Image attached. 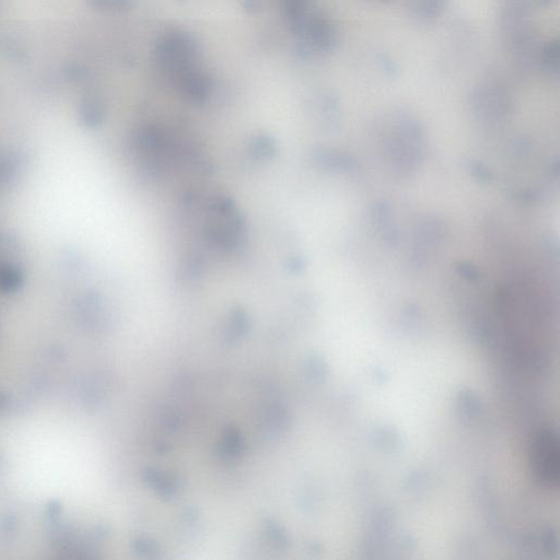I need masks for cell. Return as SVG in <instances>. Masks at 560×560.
<instances>
[{"label":"cell","instance_id":"cell-5","mask_svg":"<svg viewBox=\"0 0 560 560\" xmlns=\"http://www.w3.org/2000/svg\"><path fill=\"white\" fill-rule=\"evenodd\" d=\"M417 10L426 18H435L443 10L442 0H418Z\"/></svg>","mask_w":560,"mask_h":560},{"label":"cell","instance_id":"cell-8","mask_svg":"<svg viewBox=\"0 0 560 560\" xmlns=\"http://www.w3.org/2000/svg\"><path fill=\"white\" fill-rule=\"evenodd\" d=\"M309 0H286V11L288 16L297 19L301 16Z\"/></svg>","mask_w":560,"mask_h":560},{"label":"cell","instance_id":"cell-3","mask_svg":"<svg viewBox=\"0 0 560 560\" xmlns=\"http://www.w3.org/2000/svg\"><path fill=\"white\" fill-rule=\"evenodd\" d=\"M178 82L186 95H189L191 99L196 100V101L204 100L206 95H208V91H209V82H208L207 79L202 76L200 73L192 71V69L183 73L178 79Z\"/></svg>","mask_w":560,"mask_h":560},{"label":"cell","instance_id":"cell-4","mask_svg":"<svg viewBox=\"0 0 560 560\" xmlns=\"http://www.w3.org/2000/svg\"><path fill=\"white\" fill-rule=\"evenodd\" d=\"M312 44L319 50H326L335 43V33L330 24L323 19H315L308 26Z\"/></svg>","mask_w":560,"mask_h":560},{"label":"cell","instance_id":"cell-7","mask_svg":"<svg viewBox=\"0 0 560 560\" xmlns=\"http://www.w3.org/2000/svg\"><path fill=\"white\" fill-rule=\"evenodd\" d=\"M88 3L95 8L118 10L129 8L131 0H88Z\"/></svg>","mask_w":560,"mask_h":560},{"label":"cell","instance_id":"cell-1","mask_svg":"<svg viewBox=\"0 0 560 560\" xmlns=\"http://www.w3.org/2000/svg\"><path fill=\"white\" fill-rule=\"evenodd\" d=\"M532 469L539 482L555 486L559 479V448L557 438L542 432L535 440L531 453Z\"/></svg>","mask_w":560,"mask_h":560},{"label":"cell","instance_id":"cell-2","mask_svg":"<svg viewBox=\"0 0 560 560\" xmlns=\"http://www.w3.org/2000/svg\"><path fill=\"white\" fill-rule=\"evenodd\" d=\"M195 45L189 37L172 35L165 37L158 48V61L163 71L176 79L191 71L192 58L194 57Z\"/></svg>","mask_w":560,"mask_h":560},{"label":"cell","instance_id":"cell-6","mask_svg":"<svg viewBox=\"0 0 560 560\" xmlns=\"http://www.w3.org/2000/svg\"><path fill=\"white\" fill-rule=\"evenodd\" d=\"M542 62L546 68L557 71L559 65V48L558 43H552L545 48L542 54Z\"/></svg>","mask_w":560,"mask_h":560}]
</instances>
